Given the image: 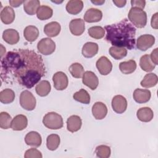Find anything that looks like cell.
<instances>
[{"label": "cell", "mask_w": 158, "mask_h": 158, "mask_svg": "<svg viewBox=\"0 0 158 158\" xmlns=\"http://www.w3.org/2000/svg\"><path fill=\"white\" fill-rule=\"evenodd\" d=\"M40 1L38 0L25 1L23 2V9L25 12L30 15H35L40 7Z\"/></svg>", "instance_id": "d4e9b609"}, {"label": "cell", "mask_w": 158, "mask_h": 158, "mask_svg": "<svg viewBox=\"0 0 158 158\" xmlns=\"http://www.w3.org/2000/svg\"><path fill=\"white\" fill-rule=\"evenodd\" d=\"M15 12L10 6H6L1 12V20L4 24L8 25L12 23L15 19Z\"/></svg>", "instance_id": "7402d4cb"}, {"label": "cell", "mask_w": 158, "mask_h": 158, "mask_svg": "<svg viewBox=\"0 0 158 158\" xmlns=\"http://www.w3.org/2000/svg\"><path fill=\"white\" fill-rule=\"evenodd\" d=\"M2 38L7 43L13 45L17 43L20 40L18 31L14 29L9 28L5 30L2 33Z\"/></svg>", "instance_id": "e0dca14e"}, {"label": "cell", "mask_w": 158, "mask_h": 158, "mask_svg": "<svg viewBox=\"0 0 158 158\" xmlns=\"http://www.w3.org/2000/svg\"><path fill=\"white\" fill-rule=\"evenodd\" d=\"M88 33L91 38L99 40L103 38L105 35V30L102 27L94 26L88 29Z\"/></svg>", "instance_id": "8d00e7d4"}, {"label": "cell", "mask_w": 158, "mask_h": 158, "mask_svg": "<svg viewBox=\"0 0 158 158\" xmlns=\"http://www.w3.org/2000/svg\"><path fill=\"white\" fill-rule=\"evenodd\" d=\"M23 2H24L23 1H12V0L9 1L10 5L14 7H17L20 6L22 4H23Z\"/></svg>", "instance_id": "f6af8a7d"}, {"label": "cell", "mask_w": 158, "mask_h": 158, "mask_svg": "<svg viewBox=\"0 0 158 158\" xmlns=\"http://www.w3.org/2000/svg\"><path fill=\"white\" fill-rule=\"evenodd\" d=\"M158 81V77L154 73H147L141 80L140 85L141 86L146 88H151L156 86Z\"/></svg>", "instance_id": "4316f807"}, {"label": "cell", "mask_w": 158, "mask_h": 158, "mask_svg": "<svg viewBox=\"0 0 158 158\" xmlns=\"http://www.w3.org/2000/svg\"><path fill=\"white\" fill-rule=\"evenodd\" d=\"M82 122L81 118L78 115H71L67 120V130L74 133L78 131L81 127Z\"/></svg>", "instance_id": "d6986e66"}, {"label": "cell", "mask_w": 158, "mask_h": 158, "mask_svg": "<svg viewBox=\"0 0 158 158\" xmlns=\"http://www.w3.org/2000/svg\"><path fill=\"white\" fill-rule=\"evenodd\" d=\"M119 69L121 72L123 74H130L136 70V63L133 59H130L128 61L122 62L119 64Z\"/></svg>", "instance_id": "f1b7e54d"}, {"label": "cell", "mask_w": 158, "mask_h": 158, "mask_svg": "<svg viewBox=\"0 0 158 158\" xmlns=\"http://www.w3.org/2000/svg\"><path fill=\"white\" fill-rule=\"evenodd\" d=\"M69 70L72 76L76 78H81L84 73V69L81 64L80 63H73L70 65Z\"/></svg>", "instance_id": "d590c367"}, {"label": "cell", "mask_w": 158, "mask_h": 158, "mask_svg": "<svg viewBox=\"0 0 158 158\" xmlns=\"http://www.w3.org/2000/svg\"><path fill=\"white\" fill-rule=\"evenodd\" d=\"M139 65L143 70L147 72L152 71L156 67L151 61L149 54H144L141 56L139 60Z\"/></svg>", "instance_id": "f546056e"}, {"label": "cell", "mask_w": 158, "mask_h": 158, "mask_svg": "<svg viewBox=\"0 0 158 158\" xmlns=\"http://www.w3.org/2000/svg\"><path fill=\"white\" fill-rule=\"evenodd\" d=\"M106 40L114 46L135 48L136 44V28L128 19H124L118 23L105 26Z\"/></svg>", "instance_id": "7a4b0ae2"}, {"label": "cell", "mask_w": 158, "mask_h": 158, "mask_svg": "<svg viewBox=\"0 0 158 158\" xmlns=\"http://www.w3.org/2000/svg\"><path fill=\"white\" fill-rule=\"evenodd\" d=\"M43 123L46 128L51 130L60 129L64 125L61 115L54 112L47 113L43 117Z\"/></svg>", "instance_id": "277c9868"}, {"label": "cell", "mask_w": 158, "mask_h": 158, "mask_svg": "<svg viewBox=\"0 0 158 158\" xmlns=\"http://www.w3.org/2000/svg\"><path fill=\"white\" fill-rule=\"evenodd\" d=\"M60 30V25L57 22H49L44 27V32L49 37H55L57 36L59 34Z\"/></svg>", "instance_id": "603a6c76"}, {"label": "cell", "mask_w": 158, "mask_h": 158, "mask_svg": "<svg viewBox=\"0 0 158 158\" xmlns=\"http://www.w3.org/2000/svg\"><path fill=\"white\" fill-rule=\"evenodd\" d=\"M110 55L116 60H120L127 54V50L125 48L112 46L109 49Z\"/></svg>", "instance_id": "d6a6232c"}, {"label": "cell", "mask_w": 158, "mask_h": 158, "mask_svg": "<svg viewBox=\"0 0 158 158\" xmlns=\"http://www.w3.org/2000/svg\"><path fill=\"white\" fill-rule=\"evenodd\" d=\"M134 100L139 104L146 103L148 102L151 98V93L149 89H136L133 94Z\"/></svg>", "instance_id": "2e32d148"}, {"label": "cell", "mask_w": 158, "mask_h": 158, "mask_svg": "<svg viewBox=\"0 0 158 158\" xmlns=\"http://www.w3.org/2000/svg\"><path fill=\"white\" fill-rule=\"evenodd\" d=\"M41 152L36 148H31L26 151L24 154L25 158H42Z\"/></svg>", "instance_id": "ab89813d"}, {"label": "cell", "mask_w": 158, "mask_h": 158, "mask_svg": "<svg viewBox=\"0 0 158 158\" xmlns=\"http://www.w3.org/2000/svg\"><path fill=\"white\" fill-rule=\"evenodd\" d=\"M25 142L28 146L39 147L42 143L41 136L38 132L31 131L26 135L25 137Z\"/></svg>", "instance_id": "ac0fdd59"}, {"label": "cell", "mask_w": 158, "mask_h": 158, "mask_svg": "<svg viewBox=\"0 0 158 158\" xmlns=\"http://www.w3.org/2000/svg\"><path fill=\"white\" fill-rule=\"evenodd\" d=\"M112 107L113 110L117 114L123 113L127 107V101L122 95L115 96L112 100Z\"/></svg>", "instance_id": "9c48e42d"}, {"label": "cell", "mask_w": 158, "mask_h": 158, "mask_svg": "<svg viewBox=\"0 0 158 158\" xmlns=\"http://www.w3.org/2000/svg\"><path fill=\"white\" fill-rule=\"evenodd\" d=\"M131 7H135L139 8L141 9H143L145 7L146 1L143 0H132L131 1Z\"/></svg>", "instance_id": "60d3db41"}, {"label": "cell", "mask_w": 158, "mask_h": 158, "mask_svg": "<svg viewBox=\"0 0 158 158\" xmlns=\"http://www.w3.org/2000/svg\"><path fill=\"white\" fill-rule=\"evenodd\" d=\"M51 86L50 83L47 80H42L40 81L36 86L35 90L38 95L41 97L48 95L51 91Z\"/></svg>", "instance_id": "83f0119b"}, {"label": "cell", "mask_w": 158, "mask_h": 158, "mask_svg": "<svg viewBox=\"0 0 158 158\" xmlns=\"http://www.w3.org/2000/svg\"><path fill=\"white\" fill-rule=\"evenodd\" d=\"M91 2L96 5H102V4L104 3L105 1H91Z\"/></svg>", "instance_id": "bcb514c9"}, {"label": "cell", "mask_w": 158, "mask_h": 158, "mask_svg": "<svg viewBox=\"0 0 158 158\" xmlns=\"http://www.w3.org/2000/svg\"><path fill=\"white\" fill-rule=\"evenodd\" d=\"M45 73L42 57L33 50L10 51L1 58V78L4 82L31 88Z\"/></svg>", "instance_id": "6da1fadb"}, {"label": "cell", "mask_w": 158, "mask_h": 158, "mask_svg": "<svg viewBox=\"0 0 158 158\" xmlns=\"http://www.w3.org/2000/svg\"><path fill=\"white\" fill-rule=\"evenodd\" d=\"M73 98L75 101L83 104H88L90 102V96L88 91L84 89H81L75 93L73 95Z\"/></svg>", "instance_id": "e575fe53"}, {"label": "cell", "mask_w": 158, "mask_h": 158, "mask_svg": "<svg viewBox=\"0 0 158 158\" xmlns=\"http://www.w3.org/2000/svg\"><path fill=\"white\" fill-rule=\"evenodd\" d=\"M138 118L143 122H150L154 117L153 111L148 107H144L139 109L136 112Z\"/></svg>", "instance_id": "cb8c5ba5"}, {"label": "cell", "mask_w": 158, "mask_h": 158, "mask_svg": "<svg viewBox=\"0 0 158 158\" xmlns=\"http://www.w3.org/2000/svg\"><path fill=\"white\" fill-rule=\"evenodd\" d=\"M37 49L41 54L44 56L50 55L54 52L56 44L51 38H44L38 43Z\"/></svg>", "instance_id": "8992f818"}, {"label": "cell", "mask_w": 158, "mask_h": 158, "mask_svg": "<svg viewBox=\"0 0 158 158\" xmlns=\"http://www.w3.org/2000/svg\"><path fill=\"white\" fill-rule=\"evenodd\" d=\"M157 15L158 13L156 12L155 13L152 18H151V27L154 28V29H157V25H158V22H157Z\"/></svg>", "instance_id": "7bdbcfd3"}, {"label": "cell", "mask_w": 158, "mask_h": 158, "mask_svg": "<svg viewBox=\"0 0 158 158\" xmlns=\"http://www.w3.org/2000/svg\"><path fill=\"white\" fill-rule=\"evenodd\" d=\"M28 125V119L24 115L20 114L14 117L11 122V128L15 131L24 130Z\"/></svg>", "instance_id": "9a60e30c"}, {"label": "cell", "mask_w": 158, "mask_h": 158, "mask_svg": "<svg viewBox=\"0 0 158 158\" xmlns=\"http://www.w3.org/2000/svg\"><path fill=\"white\" fill-rule=\"evenodd\" d=\"M96 66L99 72L102 75H108L112 69V64L111 62L106 56H101L96 61Z\"/></svg>", "instance_id": "30bf717a"}, {"label": "cell", "mask_w": 158, "mask_h": 158, "mask_svg": "<svg viewBox=\"0 0 158 158\" xmlns=\"http://www.w3.org/2000/svg\"><path fill=\"white\" fill-rule=\"evenodd\" d=\"M98 52V44L93 42L86 43L81 50L83 56L86 58H91L94 57Z\"/></svg>", "instance_id": "ffe728a7"}, {"label": "cell", "mask_w": 158, "mask_h": 158, "mask_svg": "<svg viewBox=\"0 0 158 158\" xmlns=\"http://www.w3.org/2000/svg\"><path fill=\"white\" fill-rule=\"evenodd\" d=\"M70 32L75 36H80L85 31V22L81 19H75L70 21L69 23Z\"/></svg>", "instance_id": "7c38bea8"}, {"label": "cell", "mask_w": 158, "mask_h": 158, "mask_svg": "<svg viewBox=\"0 0 158 158\" xmlns=\"http://www.w3.org/2000/svg\"><path fill=\"white\" fill-rule=\"evenodd\" d=\"M128 17L131 23L137 28H141L144 27L146 25V12L139 8L132 7L128 12Z\"/></svg>", "instance_id": "3957f363"}, {"label": "cell", "mask_w": 158, "mask_h": 158, "mask_svg": "<svg viewBox=\"0 0 158 158\" xmlns=\"http://www.w3.org/2000/svg\"><path fill=\"white\" fill-rule=\"evenodd\" d=\"M53 10L48 6H41L36 12L37 18L41 20H45L50 19L52 16Z\"/></svg>", "instance_id": "4dcf8cb0"}, {"label": "cell", "mask_w": 158, "mask_h": 158, "mask_svg": "<svg viewBox=\"0 0 158 158\" xmlns=\"http://www.w3.org/2000/svg\"><path fill=\"white\" fill-rule=\"evenodd\" d=\"M60 143V139L58 135L51 134L47 137L46 146L50 151H54L57 149Z\"/></svg>", "instance_id": "1f68e13d"}, {"label": "cell", "mask_w": 158, "mask_h": 158, "mask_svg": "<svg viewBox=\"0 0 158 158\" xmlns=\"http://www.w3.org/2000/svg\"><path fill=\"white\" fill-rule=\"evenodd\" d=\"M102 17V13L101 10L96 8L88 9L84 15V20L88 23L99 22Z\"/></svg>", "instance_id": "5bb4252c"}, {"label": "cell", "mask_w": 158, "mask_h": 158, "mask_svg": "<svg viewBox=\"0 0 158 158\" xmlns=\"http://www.w3.org/2000/svg\"><path fill=\"white\" fill-rule=\"evenodd\" d=\"M92 114L97 120L103 119L107 114V108L102 102H96L92 107Z\"/></svg>", "instance_id": "4fadbf2b"}, {"label": "cell", "mask_w": 158, "mask_h": 158, "mask_svg": "<svg viewBox=\"0 0 158 158\" xmlns=\"http://www.w3.org/2000/svg\"><path fill=\"white\" fill-rule=\"evenodd\" d=\"M83 7V2L81 0H70L66 4V10L72 15L79 14Z\"/></svg>", "instance_id": "44dd1931"}, {"label": "cell", "mask_w": 158, "mask_h": 158, "mask_svg": "<svg viewBox=\"0 0 158 158\" xmlns=\"http://www.w3.org/2000/svg\"><path fill=\"white\" fill-rule=\"evenodd\" d=\"M54 87L57 90L65 89L69 84L68 77L63 72H57L55 73L52 77Z\"/></svg>", "instance_id": "ba28073f"}, {"label": "cell", "mask_w": 158, "mask_h": 158, "mask_svg": "<svg viewBox=\"0 0 158 158\" xmlns=\"http://www.w3.org/2000/svg\"><path fill=\"white\" fill-rule=\"evenodd\" d=\"M36 99L33 94L28 90L22 91L20 95V104L27 110H33L36 107Z\"/></svg>", "instance_id": "5b68a950"}, {"label": "cell", "mask_w": 158, "mask_h": 158, "mask_svg": "<svg viewBox=\"0 0 158 158\" xmlns=\"http://www.w3.org/2000/svg\"><path fill=\"white\" fill-rule=\"evenodd\" d=\"M157 48L154 49L150 55L151 60L155 65H157Z\"/></svg>", "instance_id": "b9f144b4"}, {"label": "cell", "mask_w": 158, "mask_h": 158, "mask_svg": "<svg viewBox=\"0 0 158 158\" xmlns=\"http://www.w3.org/2000/svg\"><path fill=\"white\" fill-rule=\"evenodd\" d=\"M155 43V38L153 35L145 34L139 36L136 41V48L142 51H145L151 48Z\"/></svg>", "instance_id": "52a82bcc"}, {"label": "cell", "mask_w": 158, "mask_h": 158, "mask_svg": "<svg viewBox=\"0 0 158 158\" xmlns=\"http://www.w3.org/2000/svg\"><path fill=\"white\" fill-rule=\"evenodd\" d=\"M11 116L6 112L0 114V127L2 129H8L11 127Z\"/></svg>", "instance_id": "f35d334b"}, {"label": "cell", "mask_w": 158, "mask_h": 158, "mask_svg": "<svg viewBox=\"0 0 158 158\" xmlns=\"http://www.w3.org/2000/svg\"><path fill=\"white\" fill-rule=\"evenodd\" d=\"M82 82L91 89L94 90L98 86L99 80L95 73L91 71H86L82 77Z\"/></svg>", "instance_id": "8fae6325"}, {"label": "cell", "mask_w": 158, "mask_h": 158, "mask_svg": "<svg viewBox=\"0 0 158 158\" xmlns=\"http://www.w3.org/2000/svg\"><path fill=\"white\" fill-rule=\"evenodd\" d=\"M96 156L99 158H108L110 156L111 151L109 146L106 145H99L95 149Z\"/></svg>", "instance_id": "74e56055"}, {"label": "cell", "mask_w": 158, "mask_h": 158, "mask_svg": "<svg viewBox=\"0 0 158 158\" xmlns=\"http://www.w3.org/2000/svg\"><path fill=\"white\" fill-rule=\"evenodd\" d=\"M1 46L2 48V50H1V58H2V57H3V56L5 55L6 48H4L2 44H1Z\"/></svg>", "instance_id": "7dc6e473"}, {"label": "cell", "mask_w": 158, "mask_h": 158, "mask_svg": "<svg viewBox=\"0 0 158 158\" xmlns=\"http://www.w3.org/2000/svg\"><path fill=\"white\" fill-rule=\"evenodd\" d=\"M112 2L117 7H123L125 6L127 1H122V0H113Z\"/></svg>", "instance_id": "ee69618b"}, {"label": "cell", "mask_w": 158, "mask_h": 158, "mask_svg": "<svg viewBox=\"0 0 158 158\" xmlns=\"http://www.w3.org/2000/svg\"><path fill=\"white\" fill-rule=\"evenodd\" d=\"M23 36L27 41L33 42L39 36V30L35 26H27L23 30Z\"/></svg>", "instance_id": "484cf974"}, {"label": "cell", "mask_w": 158, "mask_h": 158, "mask_svg": "<svg viewBox=\"0 0 158 158\" xmlns=\"http://www.w3.org/2000/svg\"><path fill=\"white\" fill-rule=\"evenodd\" d=\"M15 99V93L9 88L3 89L0 93V101L3 104H10Z\"/></svg>", "instance_id": "836d02e7"}]
</instances>
